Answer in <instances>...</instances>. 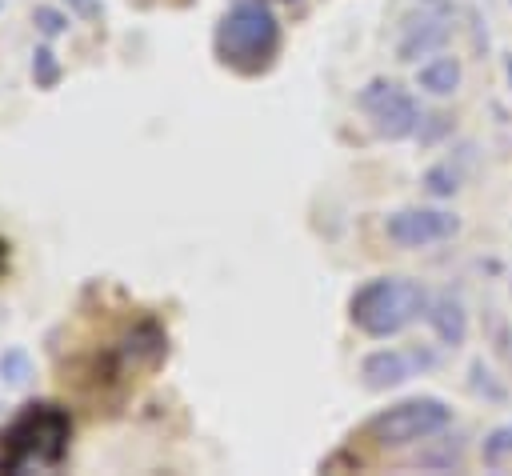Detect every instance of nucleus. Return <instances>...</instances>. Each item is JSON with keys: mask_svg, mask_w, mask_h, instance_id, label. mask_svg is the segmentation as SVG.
<instances>
[{"mask_svg": "<svg viewBox=\"0 0 512 476\" xmlns=\"http://www.w3.org/2000/svg\"><path fill=\"white\" fill-rule=\"evenodd\" d=\"M360 108L372 116L384 140H404L420 128V108L396 80H368V88L360 92Z\"/></svg>", "mask_w": 512, "mask_h": 476, "instance_id": "obj_5", "label": "nucleus"}, {"mask_svg": "<svg viewBox=\"0 0 512 476\" xmlns=\"http://www.w3.org/2000/svg\"><path fill=\"white\" fill-rule=\"evenodd\" d=\"M4 264H8V244L0 240V272H4Z\"/></svg>", "mask_w": 512, "mask_h": 476, "instance_id": "obj_20", "label": "nucleus"}, {"mask_svg": "<svg viewBox=\"0 0 512 476\" xmlns=\"http://www.w3.org/2000/svg\"><path fill=\"white\" fill-rule=\"evenodd\" d=\"M388 240H396L400 248H424L436 240H448L460 232V220L452 212L440 208H400L388 216Z\"/></svg>", "mask_w": 512, "mask_h": 476, "instance_id": "obj_6", "label": "nucleus"}, {"mask_svg": "<svg viewBox=\"0 0 512 476\" xmlns=\"http://www.w3.org/2000/svg\"><path fill=\"white\" fill-rule=\"evenodd\" d=\"M424 316H428L432 332L440 336V344L460 348V344L468 340V312H464L460 296H452V292H436V296H428Z\"/></svg>", "mask_w": 512, "mask_h": 476, "instance_id": "obj_9", "label": "nucleus"}, {"mask_svg": "<svg viewBox=\"0 0 512 476\" xmlns=\"http://www.w3.org/2000/svg\"><path fill=\"white\" fill-rule=\"evenodd\" d=\"M452 420V408L436 396H416V400H404L380 416L368 420V436L384 448H400V444H412V440H428L436 436L440 428H448Z\"/></svg>", "mask_w": 512, "mask_h": 476, "instance_id": "obj_4", "label": "nucleus"}, {"mask_svg": "<svg viewBox=\"0 0 512 476\" xmlns=\"http://www.w3.org/2000/svg\"><path fill=\"white\" fill-rule=\"evenodd\" d=\"M32 80H36V88H56L60 84V60L44 44L32 52Z\"/></svg>", "mask_w": 512, "mask_h": 476, "instance_id": "obj_15", "label": "nucleus"}, {"mask_svg": "<svg viewBox=\"0 0 512 476\" xmlns=\"http://www.w3.org/2000/svg\"><path fill=\"white\" fill-rule=\"evenodd\" d=\"M428 4H436V0H428Z\"/></svg>", "mask_w": 512, "mask_h": 476, "instance_id": "obj_22", "label": "nucleus"}, {"mask_svg": "<svg viewBox=\"0 0 512 476\" xmlns=\"http://www.w3.org/2000/svg\"><path fill=\"white\" fill-rule=\"evenodd\" d=\"M32 376H36V368H32V356L24 348H4L0 352V380L8 388H24V384H32Z\"/></svg>", "mask_w": 512, "mask_h": 476, "instance_id": "obj_12", "label": "nucleus"}, {"mask_svg": "<svg viewBox=\"0 0 512 476\" xmlns=\"http://www.w3.org/2000/svg\"><path fill=\"white\" fill-rule=\"evenodd\" d=\"M408 376H412V360L404 352H396V348H380V352L364 356V364H360V380L372 392H388V388L404 384Z\"/></svg>", "mask_w": 512, "mask_h": 476, "instance_id": "obj_10", "label": "nucleus"}, {"mask_svg": "<svg viewBox=\"0 0 512 476\" xmlns=\"http://www.w3.org/2000/svg\"><path fill=\"white\" fill-rule=\"evenodd\" d=\"M424 192L428 196H436V200H448V196H456V188H460V172L452 168V164H432L428 172H424Z\"/></svg>", "mask_w": 512, "mask_h": 476, "instance_id": "obj_14", "label": "nucleus"}, {"mask_svg": "<svg viewBox=\"0 0 512 476\" xmlns=\"http://www.w3.org/2000/svg\"><path fill=\"white\" fill-rule=\"evenodd\" d=\"M424 308H428V292L420 280H408V276L368 280L352 296V320L368 336H392V332L408 328Z\"/></svg>", "mask_w": 512, "mask_h": 476, "instance_id": "obj_3", "label": "nucleus"}, {"mask_svg": "<svg viewBox=\"0 0 512 476\" xmlns=\"http://www.w3.org/2000/svg\"><path fill=\"white\" fill-rule=\"evenodd\" d=\"M460 60L456 56H436L428 60L420 72H416V84L428 92V96H452L460 88Z\"/></svg>", "mask_w": 512, "mask_h": 476, "instance_id": "obj_11", "label": "nucleus"}, {"mask_svg": "<svg viewBox=\"0 0 512 476\" xmlns=\"http://www.w3.org/2000/svg\"><path fill=\"white\" fill-rule=\"evenodd\" d=\"M72 440V416L60 404H24L20 416L0 432V472L16 476L32 464L56 468L68 456Z\"/></svg>", "mask_w": 512, "mask_h": 476, "instance_id": "obj_1", "label": "nucleus"}, {"mask_svg": "<svg viewBox=\"0 0 512 476\" xmlns=\"http://www.w3.org/2000/svg\"><path fill=\"white\" fill-rule=\"evenodd\" d=\"M504 76H508V84H512V56H504Z\"/></svg>", "mask_w": 512, "mask_h": 476, "instance_id": "obj_21", "label": "nucleus"}, {"mask_svg": "<svg viewBox=\"0 0 512 476\" xmlns=\"http://www.w3.org/2000/svg\"><path fill=\"white\" fill-rule=\"evenodd\" d=\"M68 8L80 16V20H100V0H68Z\"/></svg>", "mask_w": 512, "mask_h": 476, "instance_id": "obj_19", "label": "nucleus"}, {"mask_svg": "<svg viewBox=\"0 0 512 476\" xmlns=\"http://www.w3.org/2000/svg\"><path fill=\"white\" fill-rule=\"evenodd\" d=\"M412 464H416V468H456V464H460V444L448 440L440 452H420Z\"/></svg>", "mask_w": 512, "mask_h": 476, "instance_id": "obj_18", "label": "nucleus"}, {"mask_svg": "<svg viewBox=\"0 0 512 476\" xmlns=\"http://www.w3.org/2000/svg\"><path fill=\"white\" fill-rule=\"evenodd\" d=\"M448 36H452V16H448L444 8L420 12V16L404 20V32H400V40H396V60L412 64V60H420V56L444 48Z\"/></svg>", "mask_w": 512, "mask_h": 476, "instance_id": "obj_7", "label": "nucleus"}, {"mask_svg": "<svg viewBox=\"0 0 512 476\" xmlns=\"http://www.w3.org/2000/svg\"><path fill=\"white\" fill-rule=\"evenodd\" d=\"M168 356V336L156 320H136L120 340V360L132 368H152Z\"/></svg>", "mask_w": 512, "mask_h": 476, "instance_id": "obj_8", "label": "nucleus"}, {"mask_svg": "<svg viewBox=\"0 0 512 476\" xmlns=\"http://www.w3.org/2000/svg\"><path fill=\"white\" fill-rule=\"evenodd\" d=\"M32 24L40 28V36H60V32L68 28V16H64L60 8H48V4H36V12H32Z\"/></svg>", "mask_w": 512, "mask_h": 476, "instance_id": "obj_16", "label": "nucleus"}, {"mask_svg": "<svg viewBox=\"0 0 512 476\" xmlns=\"http://www.w3.org/2000/svg\"><path fill=\"white\" fill-rule=\"evenodd\" d=\"M480 452H484V464H488V468H504V464L512 460V424L492 428V432L484 436Z\"/></svg>", "mask_w": 512, "mask_h": 476, "instance_id": "obj_13", "label": "nucleus"}, {"mask_svg": "<svg viewBox=\"0 0 512 476\" xmlns=\"http://www.w3.org/2000/svg\"><path fill=\"white\" fill-rule=\"evenodd\" d=\"M472 392L484 396V400H508V388L504 384H492V372L480 360L472 364Z\"/></svg>", "mask_w": 512, "mask_h": 476, "instance_id": "obj_17", "label": "nucleus"}, {"mask_svg": "<svg viewBox=\"0 0 512 476\" xmlns=\"http://www.w3.org/2000/svg\"><path fill=\"white\" fill-rule=\"evenodd\" d=\"M280 48V24L260 0H236L216 24V52L236 72H264Z\"/></svg>", "mask_w": 512, "mask_h": 476, "instance_id": "obj_2", "label": "nucleus"}]
</instances>
